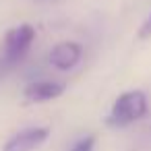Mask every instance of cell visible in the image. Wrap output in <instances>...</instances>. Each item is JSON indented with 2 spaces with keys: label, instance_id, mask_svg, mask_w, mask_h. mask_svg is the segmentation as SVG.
<instances>
[{
  "label": "cell",
  "instance_id": "2",
  "mask_svg": "<svg viewBox=\"0 0 151 151\" xmlns=\"http://www.w3.org/2000/svg\"><path fill=\"white\" fill-rule=\"evenodd\" d=\"M35 40V29L31 25H19L6 31L2 48V66H13L25 58Z\"/></svg>",
  "mask_w": 151,
  "mask_h": 151
},
{
  "label": "cell",
  "instance_id": "6",
  "mask_svg": "<svg viewBox=\"0 0 151 151\" xmlns=\"http://www.w3.org/2000/svg\"><path fill=\"white\" fill-rule=\"evenodd\" d=\"M93 145H95L93 134H87V137L79 139V141L73 145V149H70V151H93Z\"/></svg>",
  "mask_w": 151,
  "mask_h": 151
},
{
  "label": "cell",
  "instance_id": "4",
  "mask_svg": "<svg viewBox=\"0 0 151 151\" xmlns=\"http://www.w3.org/2000/svg\"><path fill=\"white\" fill-rule=\"evenodd\" d=\"M83 56V50L79 44L75 42H62V44H56L50 52V64L58 70H70L79 64Z\"/></svg>",
  "mask_w": 151,
  "mask_h": 151
},
{
  "label": "cell",
  "instance_id": "5",
  "mask_svg": "<svg viewBox=\"0 0 151 151\" xmlns=\"http://www.w3.org/2000/svg\"><path fill=\"white\" fill-rule=\"evenodd\" d=\"M64 93V85L56 83V81H37L25 87V99L40 104V101H48L54 97H60Z\"/></svg>",
  "mask_w": 151,
  "mask_h": 151
},
{
  "label": "cell",
  "instance_id": "7",
  "mask_svg": "<svg viewBox=\"0 0 151 151\" xmlns=\"http://www.w3.org/2000/svg\"><path fill=\"white\" fill-rule=\"evenodd\" d=\"M139 37H141V40L151 37V13H149L147 19L143 21V25H141V29H139Z\"/></svg>",
  "mask_w": 151,
  "mask_h": 151
},
{
  "label": "cell",
  "instance_id": "1",
  "mask_svg": "<svg viewBox=\"0 0 151 151\" xmlns=\"http://www.w3.org/2000/svg\"><path fill=\"white\" fill-rule=\"evenodd\" d=\"M147 114V97L143 91H126L122 93L108 116L110 126H128L137 120H141Z\"/></svg>",
  "mask_w": 151,
  "mask_h": 151
},
{
  "label": "cell",
  "instance_id": "3",
  "mask_svg": "<svg viewBox=\"0 0 151 151\" xmlns=\"http://www.w3.org/2000/svg\"><path fill=\"white\" fill-rule=\"evenodd\" d=\"M50 130L46 126H31L25 130H19L17 134H13L6 145L2 147V151H35L37 147H42L48 139Z\"/></svg>",
  "mask_w": 151,
  "mask_h": 151
}]
</instances>
